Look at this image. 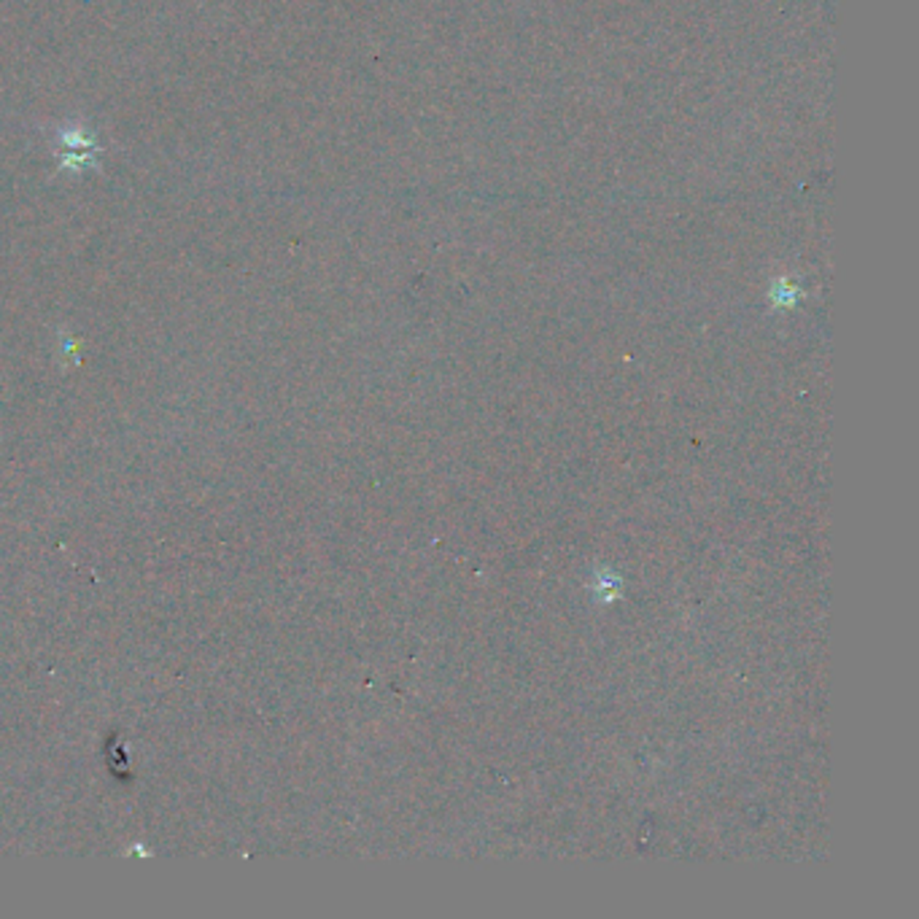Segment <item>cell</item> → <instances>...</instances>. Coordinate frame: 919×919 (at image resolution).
<instances>
[{"label": "cell", "mask_w": 919, "mask_h": 919, "mask_svg": "<svg viewBox=\"0 0 919 919\" xmlns=\"http://www.w3.org/2000/svg\"><path fill=\"white\" fill-rule=\"evenodd\" d=\"M55 152H97L100 144L92 130L81 125H63L55 135Z\"/></svg>", "instance_id": "6da1fadb"}, {"label": "cell", "mask_w": 919, "mask_h": 919, "mask_svg": "<svg viewBox=\"0 0 919 919\" xmlns=\"http://www.w3.org/2000/svg\"><path fill=\"white\" fill-rule=\"evenodd\" d=\"M57 162H60V173H76V175H84L86 170H95L97 167V152H55Z\"/></svg>", "instance_id": "7a4b0ae2"}]
</instances>
